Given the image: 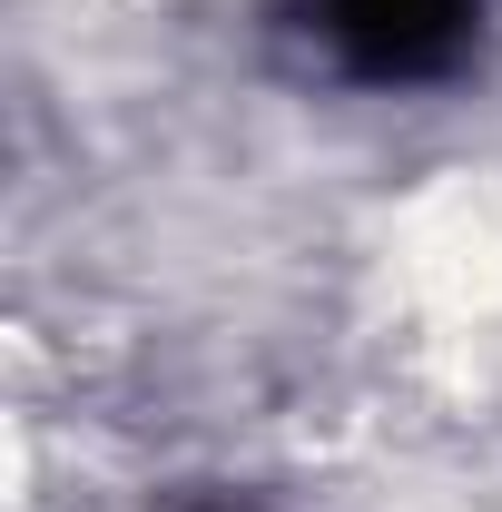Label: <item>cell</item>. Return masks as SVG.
<instances>
[{"instance_id": "6da1fadb", "label": "cell", "mask_w": 502, "mask_h": 512, "mask_svg": "<svg viewBox=\"0 0 502 512\" xmlns=\"http://www.w3.org/2000/svg\"><path fill=\"white\" fill-rule=\"evenodd\" d=\"M306 30L325 60L365 89H424L473 50L483 0H306Z\"/></svg>"}]
</instances>
